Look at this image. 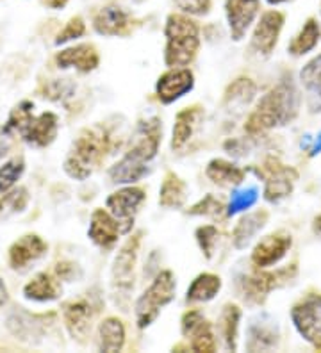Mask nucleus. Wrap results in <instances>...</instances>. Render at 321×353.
I'll use <instances>...</instances> for the list:
<instances>
[{"label": "nucleus", "instance_id": "6e6552de", "mask_svg": "<svg viewBox=\"0 0 321 353\" xmlns=\"http://www.w3.org/2000/svg\"><path fill=\"white\" fill-rule=\"evenodd\" d=\"M293 323L300 336L309 341L311 345L321 350V296L311 294L296 303L291 310Z\"/></svg>", "mask_w": 321, "mask_h": 353}, {"label": "nucleus", "instance_id": "c9c22d12", "mask_svg": "<svg viewBox=\"0 0 321 353\" xmlns=\"http://www.w3.org/2000/svg\"><path fill=\"white\" fill-rule=\"evenodd\" d=\"M195 236H197V241H198V245H200L204 255H206V259L213 257L214 250H216V245H218V239H220L218 228L213 227V225H206V227L198 228Z\"/></svg>", "mask_w": 321, "mask_h": 353}, {"label": "nucleus", "instance_id": "cd10ccee", "mask_svg": "<svg viewBox=\"0 0 321 353\" xmlns=\"http://www.w3.org/2000/svg\"><path fill=\"white\" fill-rule=\"evenodd\" d=\"M220 289H222V279L220 276L213 275V273H202L189 285L186 300L189 303L209 302L220 293Z\"/></svg>", "mask_w": 321, "mask_h": 353}, {"label": "nucleus", "instance_id": "a211bd4d", "mask_svg": "<svg viewBox=\"0 0 321 353\" xmlns=\"http://www.w3.org/2000/svg\"><path fill=\"white\" fill-rule=\"evenodd\" d=\"M56 63L59 68H77L82 74H88L99 66L100 57L93 45H77L59 52L56 56Z\"/></svg>", "mask_w": 321, "mask_h": 353}, {"label": "nucleus", "instance_id": "1a4fd4ad", "mask_svg": "<svg viewBox=\"0 0 321 353\" xmlns=\"http://www.w3.org/2000/svg\"><path fill=\"white\" fill-rule=\"evenodd\" d=\"M99 307V303H95V298L91 296L79 298V300H73L63 307L64 325H66L73 339L84 343V339L91 332V323H93L95 316L100 310Z\"/></svg>", "mask_w": 321, "mask_h": 353}, {"label": "nucleus", "instance_id": "473e14b6", "mask_svg": "<svg viewBox=\"0 0 321 353\" xmlns=\"http://www.w3.org/2000/svg\"><path fill=\"white\" fill-rule=\"evenodd\" d=\"M191 337V350L193 352H214L216 350V337L213 334V328L207 323L206 319L198 325L195 330L188 336V339Z\"/></svg>", "mask_w": 321, "mask_h": 353}, {"label": "nucleus", "instance_id": "dca6fc26", "mask_svg": "<svg viewBox=\"0 0 321 353\" xmlns=\"http://www.w3.org/2000/svg\"><path fill=\"white\" fill-rule=\"evenodd\" d=\"M227 11V20L228 27H231V34L235 41H240L253 20L257 18L259 13V0H227L225 6Z\"/></svg>", "mask_w": 321, "mask_h": 353}, {"label": "nucleus", "instance_id": "f8f14e48", "mask_svg": "<svg viewBox=\"0 0 321 353\" xmlns=\"http://www.w3.org/2000/svg\"><path fill=\"white\" fill-rule=\"evenodd\" d=\"M291 236L286 232H275L262 237L252 252V263L257 268H270L280 263L291 248Z\"/></svg>", "mask_w": 321, "mask_h": 353}, {"label": "nucleus", "instance_id": "58836bf2", "mask_svg": "<svg viewBox=\"0 0 321 353\" xmlns=\"http://www.w3.org/2000/svg\"><path fill=\"white\" fill-rule=\"evenodd\" d=\"M175 6L182 13L207 14L211 9V0H175Z\"/></svg>", "mask_w": 321, "mask_h": 353}, {"label": "nucleus", "instance_id": "4c0bfd02", "mask_svg": "<svg viewBox=\"0 0 321 353\" xmlns=\"http://www.w3.org/2000/svg\"><path fill=\"white\" fill-rule=\"evenodd\" d=\"M86 30V26L84 22H82L81 18H72L68 23H66V27H64L63 30L59 32V36H57L56 39V45H63V43H68V41H72V39H77L81 38L82 34H84Z\"/></svg>", "mask_w": 321, "mask_h": 353}, {"label": "nucleus", "instance_id": "a19ab883", "mask_svg": "<svg viewBox=\"0 0 321 353\" xmlns=\"http://www.w3.org/2000/svg\"><path fill=\"white\" fill-rule=\"evenodd\" d=\"M204 316H202L200 310H189V312H186L184 316H182V334H184L186 337L191 334L195 328L198 327V325L204 321Z\"/></svg>", "mask_w": 321, "mask_h": 353}, {"label": "nucleus", "instance_id": "2eb2a0df", "mask_svg": "<svg viewBox=\"0 0 321 353\" xmlns=\"http://www.w3.org/2000/svg\"><path fill=\"white\" fill-rule=\"evenodd\" d=\"M284 26V17L277 11L264 13L257 23L252 36V48L261 56H270L273 48L277 47L278 36Z\"/></svg>", "mask_w": 321, "mask_h": 353}, {"label": "nucleus", "instance_id": "c85d7f7f", "mask_svg": "<svg viewBox=\"0 0 321 353\" xmlns=\"http://www.w3.org/2000/svg\"><path fill=\"white\" fill-rule=\"evenodd\" d=\"M241 321V310L237 305H228L223 307L222 314L218 319L220 334L223 337V343H225V348L228 352H235L237 348V328H240Z\"/></svg>", "mask_w": 321, "mask_h": 353}, {"label": "nucleus", "instance_id": "4468645a", "mask_svg": "<svg viewBox=\"0 0 321 353\" xmlns=\"http://www.w3.org/2000/svg\"><path fill=\"white\" fill-rule=\"evenodd\" d=\"M195 86V77L188 68H171L161 75L155 86L157 99L163 103H171L184 97Z\"/></svg>", "mask_w": 321, "mask_h": 353}, {"label": "nucleus", "instance_id": "20e7f679", "mask_svg": "<svg viewBox=\"0 0 321 353\" xmlns=\"http://www.w3.org/2000/svg\"><path fill=\"white\" fill-rule=\"evenodd\" d=\"M35 105L21 102L9 117L4 132H18L23 141L35 147H48L57 136V117L54 112H43L39 117L32 114Z\"/></svg>", "mask_w": 321, "mask_h": 353}, {"label": "nucleus", "instance_id": "b1692460", "mask_svg": "<svg viewBox=\"0 0 321 353\" xmlns=\"http://www.w3.org/2000/svg\"><path fill=\"white\" fill-rule=\"evenodd\" d=\"M206 175L220 188H235L243 182L244 170L225 159H213L207 164Z\"/></svg>", "mask_w": 321, "mask_h": 353}, {"label": "nucleus", "instance_id": "c03bdc74", "mask_svg": "<svg viewBox=\"0 0 321 353\" xmlns=\"http://www.w3.org/2000/svg\"><path fill=\"white\" fill-rule=\"evenodd\" d=\"M8 302V289H6V284L0 280V305H4Z\"/></svg>", "mask_w": 321, "mask_h": 353}, {"label": "nucleus", "instance_id": "ddd939ff", "mask_svg": "<svg viewBox=\"0 0 321 353\" xmlns=\"http://www.w3.org/2000/svg\"><path fill=\"white\" fill-rule=\"evenodd\" d=\"M120 234H127V228L124 227V223L116 220L111 212L106 211V209H97L91 214L88 236L95 245L100 246V248H111L118 241Z\"/></svg>", "mask_w": 321, "mask_h": 353}, {"label": "nucleus", "instance_id": "a878e982", "mask_svg": "<svg viewBox=\"0 0 321 353\" xmlns=\"http://www.w3.org/2000/svg\"><path fill=\"white\" fill-rule=\"evenodd\" d=\"M188 199V188L186 182L173 172L166 173L161 191H159V203L166 209H180Z\"/></svg>", "mask_w": 321, "mask_h": 353}, {"label": "nucleus", "instance_id": "37998d69", "mask_svg": "<svg viewBox=\"0 0 321 353\" xmlns=\"http://www.w3.org/2000/svg\"><path fill=\"white\" fill-rule=\"evenodd\" d=\"M309 138H311V136H309ZM302 147L307 148L311 157H316L318 154H321V132L318 134V136H314V138H311V141H307L305 145L302 143Z\"/></svg>", "mask_w": 321, "mask_h": 353}, {"label": "nucleus", "instance_id": "49530a36", "mask_svg": "<svg viewBox=\"0 0 321 353\" xmlns=\"http://www.w3.org/2000/svg\"><path fill=\"white\" fill-rule=\"evenodd\" d=\"M314 232L321 234V216H318L316 221H314Z\"/></svg>", "mask_w": 321, "mask_h": 353}, {"label": "nucleus", "instance_id": "393cba45", "mask_svg": "<svg viewBox=\"0 0 321 353\" xmlns=\"http://www.w3.org/2000/svg\"><path fill=\"white\" fill-rule=\"evenodd\" d=\"M204 112L200 108H188L180 111L175 118V127H173V138H171V148L179 150L191 139L195 127L202 120Z\"/></svg>", "mask_w": 321, "mask_h": 353}, {"label": "nucleus", "instance_id": "7c9ffc66", "mask_svg": "<svg viewBox=\"0 0 321 353\" xmlns=\"http://www.w3.org/2000/svg\"><path fill=\"white\" fill-rule=\"evenodd\" d=\"M320 23H318L314 18H311V20H307L304 29L300 30L298 34L295 36V39L289 43V48H287V50H289L291 56H305V54H309V52L316 47L318 41H320Z\"/></svg>", "mask_w": 321, "mask_h": 353}, {"label": "nucleus", "instance_id": "9b49d317", "mask_svg": "<svg viewBox=\"0 0 321 353\" xmlns=\"http://www.w3.org/2000/svg\"><path fill=\"white\" fill-rule=\"evenodd\" d=\"M143 202H145V191L142 188L130 185V188H124V190L113 193L107 199L106 205L107 211L111 212L120 223H124L128 232L134 225V216H136L137 209Z\"/></svg>", "mask_w": 321, "mask_h": 353}, {"label": "nucleus", "instance_id": "aec40b11", "mask_svg": "<svg viewBox=\"0 0 321 353\" xmlns=\"http://www.w3.org/2000/svg\"><path fill=\"white\" fill-rule=\"evenodd\" d=\"M300 82L307 91V105L311 112L321 111V54L309 61L300 72Z\"/></svg>", "mask_w": 321, "mask_h": 353}, {"label": "nucleus", "instance_id": "c756f323", "mask_svg": "<svg viewBox=\"0 0 321 353\" xmlns=\"http://www.w3.org/2000/svg\"><path fill=\"white\" fill-rule=\"evenodd\" d=\"M148 173V166L137 164L134 161H128L125 155L109 170L111 182H115V184H134V182L142 181L143 176H146Z\"/></svg>", "mask_w": 321, "mask_h": 353}, {"label": "nucleus", "instance_id": "ea45409f", "mask_svg": "<svg viewBox=\"0 0 321 353\" xmlns=\"http://www.w3.org/2000/svg\"><path fill=\"white\" fill-rule=\"evenodd\" d=\"M4 200L9 203V205L13 207L14 211H23L27 202H29V194H27V190L20 188V190H14L9 194H6Z\"/></svg>", "mask_w": 321, "mask_h": 353}, {"label": "nucleus", "instance_id": "de8ad7c7", "mask_svg": "<svg viewBox=\"0 0 321 353\" xmlns=\"http://www.w3.org/2000/svg\"><path fill=\"white\" fill-rule=\"evenodd\" d=\"M270 4H282V2H287V0H268Z\"/></svg>", "mask_w": 321, "mask_h": 353}, {"label": "nucleus", "instance_id": "39448f33", "mask_svg": "<svg viewBox=\"0 0 321 353\" xmlns=\"http://www.w3.org/2000/svg\"><path fill=\"white\" fill-rule=\"evenodd\" d=\"M177 282L171 272H161L145 293L136 302V321L139 328H146L157 319L159 312L175 298Z\"/></svg>", "mask_w": 321, "mask_h": 353}, {"label": "nucleus", "instance_id": "423d86ee", "mask_svg": "<svg viewBox=\"0 0 321 353\" xmlns=\"http://www.w3.org/2000/svg\"><path fill=\"white\" fill-rule=\"evenodd\" d=\"M257 175L264 179V199L268 202H280L289 196L293 191L298 173L291 166L282 164L277 157H268L261 170H253Z\"/></svg>", "mask_w": 321, "mask_h": 353}, {"label": "nucleus", "instance_id": "a18cd8bd", "mask_svg": "<svg viewBox=\"0 0 321 353\" xmlns=\"http://www.w3.org/2000/svg\"><path fill=\"white\" fill-rule=\"evenodd\" d=\"M66 2H68V0H47V4L50 6V8H54V9L63 8V6L66 4Z\"/></svg>", "mask_w": 321, "mask_h": 353}, {"label": "nucleus", "instance_id": "f3484780", "mask_svg": "<svg viewBox=\"0 0 321 353\" xmlns=\"http://www.w3.org/2000/svg\"><path fill=\"white\" fill-rule=\"evenodd\" d=\"M47 243L41 237L36 234H27L9 248V264L13 270H26L47 254Z\"/></svg>", "mask_w": 321, "mask_h": 353}, {"label": "nucleus", "instance_id": "72a5a7b5", "mask_svg": "<svg viewBox=\"0 0 321 353\" xmlns=\"http://www.w3.org/2000/svg\"><path fill=\"white\" fill-rule=\"evenodd\" d=\"M23 170H26V163L23 159H11L6 164L0 166V193H8L17 181L23 175Z\"/></svg>", "mask_w": 321, "mask_h": 353}, {"label": "nucleus", "instance_id": "9d476101", "mask_svg": "<svg viewBox=\"0 0 321 353\" xmlns=\"http://www.w3.org/2000/svg\"><path fill=\"white\" fill-rule=\"evenodd\" d=\"M137 248H139V236H134L121 246V250L116 255L111 270L113 288L116 291L128 293L134 288V268H136Z\"/></svg>", "mask_w": 321, "mask_h": 353}, {"label": "nucleus", "instance_id": "4be33fe9", "mask_svg": "<svg viewBox=\"0 0 321 353\" xmlns=\"http://www.w3.org/2000/svg\"><path fill=\"white\" fill-rule=\"evenodd\" d=\"M93 27L102 36H121L130 27V18L120 8H104L95 17Z\"/></svg>", "mask_w": 321, "mask_h": 353}, {"label": "nucleus", "instance_id": "09e8293b", "mask_svg": "<svg viewBox=\"0 0 321 353\" xmlns=\"http://www.w3.org/2000/svg\"><path fill=\"white\" fill-rule=\"evenodd\" d=\"M2 211H4V200H0V214H2Z\"/></svg>", "mask_w": 321, "mask_h": 353}, {"label": "nucleus", "instance_id": "0eeeda50", "mask_svg": "<svg viewBox=\"0 0 321 353\" xmlns=\"http://www.w3.org/2000/svg\"><path fill=\"white\" fill-rule=\"evenodd\" d=\"M296 273L295 268H284L277 272H255L252 275H244L237 280L240 291L243 294L244 302L262 303L270 291L278 285L286 284L287 280L293 279Z\"/></svg>", "mask_w": 321, "mask_h": 353}, {"label": "nucleus", "instance_id": "7ed1b4c3", "mask_svg": "<svg viewBox=\"0 0 321 353\" xmlns=\"http://www.w3.org/2000/svg\"><path fill=\"white\" fill-rule=\"evenodd\" d=\"M166 50H164V63L170 68H184L195 59L200 38H198V26L188 17L182 14H170L166 20Z\"/></svg>", "mask_w": 321, "mask_h": 353}, {"label": "nucleus", "instance_id": "5701e85b", "mask_svg": "<svg viewBox=\"0 0 321 353\" xmlns=\"http://www.w3.org/2000/svg\"><path fill=\"white\" fill-rule=\"evenodd\" d=\"M266 223H268V212L266 211H257L241 218L240 223L234 227V232H232V243H234L235 248L237 250L246 248L252 243L253 237L264 228Z\"/></svg>", "mask_w": 321, "mask_h": 353}, {"label": "nucleus", "instance_id": "f704fd0d", "mask_svg": "<svg viewBox=\"0 0 321 353\" xmlns=\"http://www.w3.org/2000/svg\"><path fill=\"white\" fill-rule=\"evenodd\" d=\"M257 199H259V191L257 188H246V190H240L232 193L231 203L227 207V214L234 216L241 211H246L252 205H255Z\"/></svg>", "mask_w": 321, "mask_h": 353}, {"label": "nucleus", "instance_id": "79ce46f5", "mask_svg": "<svg viewBox=\"0 0 321 353\" xmlns=\"http://www.w3.org/2000/svg\"><path fill=\"white\" fill-rule=\"evenodd\" d=\"M75 272H77V264H72V263H59L56 268L57 276L64 280L73 279V276H75Z\"/></svg>", "mask_w": 321, "mask_h": 353}, {"label": "nucleus", "instance_id": "f03ea898", "mask_svg": "<svg viewBox=\"0 0 321 353\" xmlns=\"http://www.w3.org/2000/svg\"><path fill=\"white\" fill-rule=\"evenodd\" d=\"M109 150V134L102 127L82 130L64 161V172L75 181H86Z\"/></svg>", "mask_w": 321, "mask_h": 353}, {"label": "nucleus", "instance_id": "2f4dec72", "mask_svg": "<svg viewBox=\"0 0 321 353\" xmlns=\"http://www.w3.org/2000/svg\"><path fill=\"white\" fill-rule=\"evenodd\" d=\"M257 93V86L250 79H237L225 91V105L234 108V105H249Z\"/></svg>", "mask_w": 321, "mask_h": 353}, {"label": "nucleus", "instance_id": "6ab92c4d", "mask_svg": "<svg viewBox=\"0 0 321 353\" xmlns=\"http://www.w3.org/2000/svg\"><path fill=\"white\" fill-rule=\"evenodd\" d=\"M278 343V327L268 319L266 316L259 319H253L249 327V341L246 348L250 352H266V350L275 348Z\"/></svg>", "mask_w": 321, "mask_h": 353}, {"label": "nucleus", "instance_id": "f257e3e1", "mask_svg": "<svg viewBox=\"0 0 321 353\" xmlns=\"http://www.w3.org/2000/svg\"><path fill=\"white\" fill-rule=\"evenodd\" d=\"M300 109V93L295 82L282 79L271 91H268L246 120L244 130L252 136L291 123Z\"/></svg>", "mask_w": 321, "mask_h": 353}, {"label": "nucleus", "instance_id": "bb28decb", "mask_svg": "<svg viewBox=\"0 0 321 353\" xmlns=\"http://www.w3.org/2000/svg\"><path fill=\"white\" fill-rule=\"evenodd\" d=\"M125 345V327L118 318L104 319L99 327L100 352H120Z\"/></svg>", "mask_w": 321, "mask_h": 353}, {"label": "nucleus", "instance_id": "e433bc0d", "mask_svg": "<svg viewBox=\"0 0 321 353\" xmlns=\"http://www.w3.org/2000/svg\"><path fill=\"white\" fill-rule=\"evenodd\" d=\"M223 209H225V205H223L222 200L216 199L214 194H207L200 202L195 203L188 212L193 216H213V218H218V216H222Z\"/></svg>", "mask_w": 321, "mask_h": 353}, {"label": "nucleus", "instance_id": "412c9836", "mask_svg": "<svg viewBox=\"0 0 321 353\" xmlns=\"http://www.w3.org/2000/svg\"><path fill=\"white\" fill-rule=\"evenodd\" d=\"M61 294L59 276H54L47 272H41L30 280L23 288V296L35 302H52Z\"/></svg>", "mask_w": 321, "mask_h": 353}]
</instances>
